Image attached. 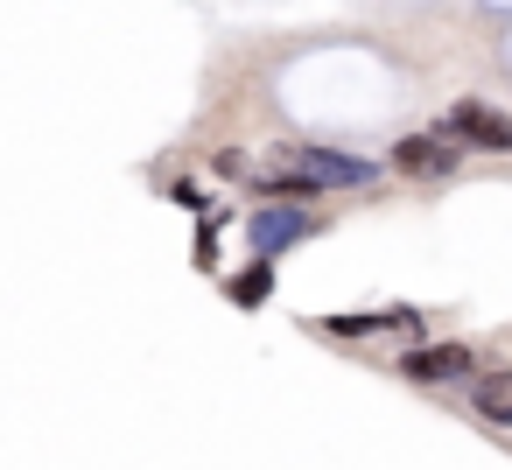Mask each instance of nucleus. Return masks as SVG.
Returning <instances> with one entry per match:
<instances>
[{
  "label": "nucleus",
  "mask_w": 512,
  "mask_h": 470,
  "mask_svg": "<svg viewBox=\"0 0 512 470\" xmlns=\"http://www.w3.org/2000/svg\"><path fill=\"white\" fill-rule=\"evenodd\" d=\"M442 134L463 141V148H477V155H512V113H498L484 99H456L442 113Z\"/></svg>",
  "instance_id": "1"
},
{
  "label": "nucleus",
  "mask_w": 512,
  "mask_h": 470,
  "mask_svg": "<svg viewBox=\"0 0 512 470\" xmlns=\"http://www.w3.org/2000/svg\"><path fill=\"white\" fill-rule=\"evenodd\" d=\"M470 365H477L470 344H407V358H400V372H407L414 386H456V379H477Z\"/></svg>",
  "instance_id": "2"
},
{
  "label": "nucleus",
  "mask_w": 512,
  "mask_h": 470,
  "mask_svg": "<svg viewBox=\"0 0 512 470\" xmlns=\"http://www.w3.org/2000/svg\"><path fill=\"white\" fill-rule=\"evenodd\" d=\"M456 162H463V141H449L442 127L393 141V169H400V176H456Z\"/></svg>",
  "instance_id": "3"
},
{
  "label": "nucleus",
  "mask_w": 512,
  "mask_h": 470,
  "mask_svg": "<svg viewBox=\"0 0 512 470\" xmlns=\"http://www.w3.org/2000/svg\"><path fill=\"white\" fill-rule=\"evenodd\" d=\"M316 232V218L302 211V204H267V211H253V225H246V239H253V253H288L295 239H309Z\"/></svg>",
  "instance_id": "4"
},
{
  "label": "nucleus",
  "mask_w": 512,
  "mask_h": 470,
  "mask_svg": "<svg viewBox=\"0 0 512 470\" xmlns=\"http://www.w3.org/2000/svg\"><path fill=\"white\" fill-rule=\"evenodd\" d=\"M281 162H295V169H309L323 190H351V183H372V162H358V155H337V148H281Z\"/></svg>",
  "instance_id": "5"
},
{
  "label": "nucleus",
  "mask_w": 512,
  "mask_h": 470,
  "mask_svg": "<svg viewBox=\"0 0 512 470\" xmlns=\"http://www.w3.org/2000/svg\"><path fill=\"white\" fill-rule=\"evenodd\" d=\"M470 407H477V421H491V428H512V365H491V372H477V379H470Z\"/></svg>",
  "instance_id": "6"
},
{
  "label": "nucleus",
  "mask_w": 512,
  "mask_h": 470,
  "mask_svg": "<svg viewBox=\"0 0 512 470\" xmlns=\"http://www.w3.org/2000/svg\"><path fill=\"white\" fill-rule=\"evenodd\" d=\"M225 295H232L239 309H267V295H274V253H253V260L225 281Z\"/></svg>",
  "instance_id": "7"
},
{
  "label": "nucleus",
  "mask_w": 512,
  "mask_h": 470,
  "mask_svg": "<svg viewBox=\"0 0 512 470\" xmlns=\"http://www.w3.org/2000/svg\"><path fill=\"white\" fill-rule=\"evenodd\" d=\"M197 267L204 274L218 267V211H204V225H197Z\"/></svg>",
  "instance_id": "8"
},
{
  "label": "nucleus",
  "mask_w": 512,
  "mask_h": 470,
  "mask_svg": "<svg viewBox=\"0 0 512 470\" xmlns=\"http://www.w3.org/2000/svg\"><path fill=\"white\" fill-rule=\"evenodd\" d=\"M211 169H218V176H246V155H239V148H218Z\"/></svg>",
  "instance_id": "9"
},
{
  "label": "nucleus",
  "mask_w": 512,
  "mask_h": 470,
  "mask_svg": "<svg viewBox=\"0 0 512 470\" xmlns=\"http://www.w3.org/2000/svg\"><path fill=\"white\" fill-rule=\"evenodd\" d=\"M169 197H176V204H183V211H211V197H204V190H197V183H176V190H169Z\"/></svg>",
  "instance_id": "10"
}]
</instances>
